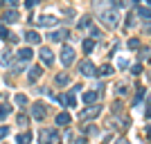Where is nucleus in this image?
I'll use <instances>...</instances> for the list:
<instances>
[{
	"instance_id": "20e7f679",
	"label": "nucleus",
	"mask_w": 151,
	"mask_h": 144,
	"mask_svg": "<svg viewBox=\"0 0 151 144\" xmlns=\"http://www.w3.org/2000/svg\"><path fill=\"white\" fill-rule=\"evenodd\" d=\"M99 113H101V108H99V106H95V104H90L86 110H81V113H79V122H86V119H95V117H99Z\"/></svg>"
},
{
	"instance_id": "9b49d317",
	"label": "nucleus",
	"mask_w": 151,
	"mask_h": 144,
	"mask_svg": "<svg viewBox=\"0 0 151 144\" xmlns=\"http://www.w3.org/2000/svg\"><path fill=\"white\" fill-rule=\"evenodd\" d=\"M57 23H59V20L54 18V16H41V18H38V25H41V27H54Z\"/></svg>"
},
{
	"instance_id": "412c9836",
	"label": "nucleus",
	"mask_w": 151,
	"mask_h": 144,
	"mask_svg": "<svg viewBox=\"0 0 151 144\" xmlns=\"http://www.w3.org/2000/svg\"><path fill=\"white\" fill-rule=\"evenodd\" d=\"M90 25H93V18H90V16H83V18L77 23V27H79V29H88Z\"/></svg>"
},
{
	"instance_id": "393cba45",
	"label": "nucleus",
	"mask_w": 151,
	"mask_h": 144,
	"mask_svg": "<svg viewBox=\"0 0 151 144\" xmlns=\"http://www.w3.org/2000/svg\"><path fill=\"white\" fill-rule=\"evenodd\" d=\"M14 101H16L18 106H27V97H25L23 92H20V95H16V97H14Z\"/></svg>"
},
{
	"instance_id": "c85d7f7f",
	"label": "nucleus",
	"mask_w": 151,
	"mask_h": 144,
	"mask_svg": "<svg viewBox=\"0 0 151 144\" xmlns=\"http://www.w3.org/2000/svg\"><path fill=\"white\" fill-rule=\"evenodd\" d=\"M129 47H131V50H138V47H140V41H138V38H131V41H129Z\"/></svg>"
},
{
	"instance_id": "6ab92c4d",
	"label": "nucleus",
	"mask_w": 151,
	"mask_h": 144,
	"mask_svg": "<svg viewBox=\"0 0 151 144\" xmlns=\"http://www.w3.org/2000/svg\"><path fill=\"white\" fill-rule=\"evenodd\" d=\"M81 47H83L86 54H90V52L95 50V41H93V38H83V41H81Z\"/></svg>"
},
{
	"instance_id": "1a4fd4ad",
	"label": "nucleus",
	"mask_w": 151,
	"mask_h": 144,
	"mask_svg": "<svg viewBox=\"0 0 151 144\" xmlns=\"http://www.w3.org/2000/svg\"><path fill=\"white\" fill-rule=\"evenodd\" d=\"M16 57H18V61L29 63V61H32V57H34V52H32V47H20V50L16 52Z\"/></svg>"
},
{
	"instance_id": "4c0bfd02",
	"label": "nucleus",
	"mask_w": 151,
	"mask_h": 144,
	"mask_svg": "<svg viewBox=\"0 0 151 144\" xmlns=\"http://www.w3.org/2000/svg\"><path fill=\"white\" fill-rule=\"evenodd\" d=\"M115 144H129V140H124V138H120V140H115Z\"/></svg>"
},
{
	"instance_id": "a878e982",
	"label": "nucleus",
	"mask_w": 151,
	"mask_h": 144,
	"mask_svg": "<svg viewBox=\"0 0 151 144\" xmlns=\"http://www.w3.org/2000/svg\"><path fill=\"white\" fill-rule=\"evenodd\" d=\"M9 113H12V106H0V119H7Z\"/></svg>"
},
{
	"instance_id": "c9c22d12",
	"label": "nucleus",
	"mask_w": 151,
	"mask_h": 144,
	"mask_svg": "<svg viewBox=\"0 0 151 144\" xmlns=\"http://www.w3.org/2000/svg\"><path fill=\"white\" fill-rule=\"evenodd\" d=\"M145 117H147V119H151V101H149V104H147V110H145Z\"/></svg>"
},
{
	"instance_id": "b1692460",
	"label": "nucleus",
	"mask_w": 151,
	"mask_h": 144,
	"mask_svg": "<svg viewBox=\"0 0 151 144\" xmlns=\"http://www.w3.org/2000/svg\"><path fill=\"white\" fill-rule=\"evenodd\" d=\"M54 81H57V86H68V83H70V77L68 75H57Z\"/></svg>"
},
{
	"instance_id": "f8f14e48",
	"label": "nucleus",
	"mask_w": 151,
	"mask_h": 144,
	"mask_svg": "<svg viewBox=\"0 0 151 144\" xmlns=\"http://www.w3.org/2000/svg\"><path fill=\"white\" fill-rule=\"evenodd\" d=\"M25 41H27L29 45H38V43H41V36H38V32L29 29V32L25 34Z\"/></svg>"
},
{
	"instance_id": "423d86ee",
	"label": "nucleus",
	"mask_w": 151,
	"mask_h": 144,
	"mask_svg": "<svg viewBox=\"0 0 151 144\" xmlns=\"http://www.w3.org/2000/svg\"><path fill=\"white\" fill-rule=\"evenodd\" d=\"M79 75H83V77H95L97 75V68H95V63L93 61H81L79 63Z\"/></svg>"
},
{
	"instance_id": "ddd939ff",
	"label": "nucleus",
	"mask_w": 151,
	"mask_h": 144,
	"mask_svg": "<svg viewBox=\"0 0 151 144\" xmlns=\"http://www.w3.org/2000/svg\"><path fill=\"white\" fill-rule=\"evenodd\" d=\"M2 20H5V23H16V20H18V11H16V9H7V11L2 14Z\"/></svg>"
},
{
	"instance_id": "2f4dec72",
	"label": "nucleus",
	"mask_w": 151,
	"mask_h": 144,
	"mask_svg": "<svg viewBox=\"0 0 151 144\" xmlns=\"http://www.w3.org/2000/svg\"><path fill=\"white\" fill-rule=\"evenodd\" d=\"M7 133H9V126H0V140L7 138Z\"/></svg>"
},
{
	"instance_id": "2eb2a0df",
	"label": "nucleus",
	"mask_w": 151,
	"mask_h": 144,
	"mask_svg": "<svg viewBox=\"0 0 151 144\" xmlns=\"http://www.w3.org/2000/svg\"><path fill=\"white\" fill-rule=\"evenodd\" d=\"M47 38H50V41H61V38H70V32H68V29H59V32H52Z\"/></svg>"
},
{
	"instance_id": "5701e85b",
	"label": "nucleus",
	"mask_w": 151,
	"mask_h": 144,
	"mask_svg": "<svg viewBox=\"0 0 151 144\" xmlns=\"http://www.w3.org/2000/svg\"><path fill=\"white\" fill-rule=\"evenodd\" d=\"M29 140H32V133L27 131V133H20L18 138H16V142L18 144H29Z\"/></svg>"
},
{
	"instance_id": "f704fd0d",
	"label": "nucleus",
	"mask_w": 151,
	"mask_h": 144,
	"mask_svg": "<svg viewBox=\"0 0 151 144\" xmlns=\"http://www.w3.org/2000/svg\"><path fill=\"white\" fill-rule=\"evenodd\" d=\"M117 68H122V70H124V68H129V61H124V59H120V61H117Z\"/></svg>"
},
{
	"instance_id": "58836bf2",
	"label": "nucleus",
	"mask_w": 151,
	"mask_h": 144,
	"mask_svg": "<svg viewBox=\"0 0 151 144\" xmlns=\"http://www.w3.org/2000/svg\"><path fill=\"white\" fill-rule=\"evenodd\" d=\"M75 144H86V138H77V140H75Z\"/></svg>"
},
{
	"instance_id": "7c9ffc66",
	"label": "nucleus",
	"mask_w": 151,
	"mask_h": 144,
	"mask_svg": "<svg viewBox=\"0 0 151 144\" xmlns=\"http://www.w3.org/2000/svg\"><path fill=\"white\" fill-rule=\"evenodd\" d=\"M140 72H142V65H140V63H138V65H133V68H131V75H133V77H138Z\"/></svg>"
},
{
	"instance_id": "cd10ccee",
	"label": "nucleus",
	"mask_w": 151,
	"mask_h": 144,
	"mask_svg": "<svg viewBox=\"0 0 151 144\" xmlns=\"http://www.w3.org/2000/svg\"><path fill=\"white\" fill-rule=\"evenodd\" d=\"M88 29H90V36H93V38H95V41H97V38H99V36H101V34H99V29H97V27H95V25H90V27H88Z\"/></svg>"
},
{
	"instance_id": "39448f33",
	"label": "nucleus",
	"mask_w": 151,
	"mask_h": 144,
	"mask_svg": "<svg viewBox=\"0 0 151 144\" xmlns=\"http://www.w3.org/2000/svg\"><path fill=\"white\" fill-rule=\"evenodd\" d=\"M45 115H47V106H45V104H41V101H36V104L32 106V117L36 119V122H43Z\"/></svg>"
},
{
	"instance_id": "bb28decb",
	"label": "nucleus",
	"mask_w": 151,
	"mask_h": 144,
	"mask_svg": "<svg viewBox=\"0 0 151 144\" xmlns=\"http://www.w3.org/2000/svg\"><path fill=\"white\" fill-rule=\"evenodd\" d=\"M27 124H29V117H27L25 113H20L18 115V126H27Z\"/></svg>"
},
{
	"instance_id": "f03ea898",
	"label": "nucleus",
	"mask_w": 151,
	"mask_h": 144,
	"mask_svg": "<svg viewBox=\"0 0 151 144\" xmlns=\"http://www.w3.org/2000/svg\"><path fill=\"white\" fill-rule=\"evenodd\" d=\"M38 144H61V135L57 128H41L38 131Z\"/></svg>"
},
{
	"instance_id": "7ed1b4c3",
	"label": "nucleus",
	"mask_w": 151,
	"mask_h": 144,
	"mask_svg": "<svg viewBox=\"0 0 151 144\" xmlns=\"http://www.w3.org/2000/svg\"><path fill=\"white\" fill-rule=\"evenodd\" d=\"M59 59H61L63 68H70V65L75 63V50H72L70 45H63V47H61V54H59Z\"/></svg>"
},
{
	"instance_id": "ea45409f",
	"label": "nucleus",
	"mask_w": 151,
	"mask_h": 144,
	"mask_svg": "<svg viewBox=\"0 0 151 144\" xmlns=\"http://www.w3.org/2000/svg\"><path fill=\"white\" fill-rule=\"evenodd\" d=\"M147 138L151 140V126H147Z\"/></svg>"
},
{
	"instance_id": "4be33fe9",
	"label": "nucleus",
	"mask_w": 151,
	"mask_h": 144,
	"mask_svg": "<svg viewBox=\"0 0 151 144\" xmlns=\"http://www.w3.org/2000/svg\"><path fill=\"white\" fill-rule=\"evenodd\" d=\"M97 75H99V77H111V75H113V65H108V63H106V65H101V68L97 70Z\"/></svg>"
},
{
	"instance_id": "79ce46f5",
	"label": "nucleus",
	"mask_w": 151,
	"mask_h": 144,
	"mask_svg": "<svg viewBox=\"0 0 151 144\" xmlns=\"http://www.w3.org/2000/svg\"><path fill=\"white\" fill-rule=\"evenodd\" d=\"M149 61H151V57H149Z\"/></svg>"
},
{
	"instance_id": "6e6552de",
	"label": "nucleus",
	"mask_w": 151,
	"mask_h": 144,
	"mask_svg": "<svg viewBox=\"0 0 151 144\" xmlns=\"http://www.w3.org/2000/svg\"><path fill=\"white\" fill-rule=\"evenodd\" d=\"M97 99H99V88L88 90V92H83V95H81V101H83V104H88V106H90V104H95Z\"/></svg>"
},
{
	"instance_id": "a211bd4d",
	"label": "nucleus",
	"mask_w": 151,
	"mask_h": 144,
	"mask_svg": "<svg viewBox=\"0 0 151 144\" xmlns=\"http://www.w3.org/2000/svg\"><path fill=\"white\" fill-rule=\"evenodd\" d=\"M70 122H72V117H70L68 113H59L57 115V126H68Z\"/></svg>"
},
{
	"instance_id": "4468645a",
	"label": "nucleus",
	"mask_w": 151,
	"mask_h": 144,
	"mask_svg": "<svg viewBox=\"0 0 151 144\" xmlns=\"http://www.w3.org/2000/svg\"><path fill=\"white\" fill-rule=\"evenodd\" d=\"M0 38H7V41H12V43H16V41H18V36H14L12 32L7 29V25H0Z\"/></svg>"
},
{
	"instance_id": "f257e3e1",
	"label": "nucleus",
	"mask_w": 151,
	"mask_h": 144,
	"mask_svg": "<svg viewBox=\"0 0 151 144\" xmlns=\"http://www.w3.org/2000/svg\"><path fill=\"white\" fill-rule=\"evenodd\" d=\"M97 14H99V20L108 29H115V27L120 25V9L115 7L113 0H95L93 2Z\"/></svg>"
},
{
	"instance_id": "0eeeda50",
	"label": "nucleus",
	"mask_w": 151,
	"mask_h": 144,
	"mask_svg": "<svg viewBox=\"0 0 151 144\" xmlns=\"http://www.w3.org/2000/svg\"><path fill=\"white\" fill-rule=\"evenodd\" d=\"M38 57H41V63H43V65H52V63H54V54H52L50 47H41Z\"/></svg>"
},
{
	"instance_id": "f3484780",
	"label": "nucleus",
	"mask_w": 151,
	"mask_h": 144,
	"mask_svg": "<svg viewBox=\"0 0 151 144\" xmlns=\"http://www.w3.org/2000/svg\"><path fill=\"white\" fill-rule=\"evenodd\" d=\"M135 14L145 20H151V7H135Z\"/></svg>"
},
{
	"instance_id": "9d476101",
	"label": "nucleus",
	"mask_w": 151,
	"mask_h": 144,
	"mask_svg": "<svg viewBox=\"0 0 151 144\" xmlns=\"http://www.w3.org/2000/svg\"><path fill=\"white\" fill-rule=\"evenodd\" d=\"M41 75H43V68H41V65H34V68L29 70V77H27V81H29V83L38 81V79H41Z\"/></svg>"
},
{
	"instance_id": "473e14b6",
	"label": "nucleus",
	"mask_w": 151,
	"mask_h": 144,
	"mask_svg": "<svg viewBox=\"0 0 151 144\" xmlns=\"http://www.w3.org/2000/svg\"><path fill=\"white\" fill-rule=\"evenodd\" d=\"M38 5V0H25V7L27 9H32V7H36Z\"/></svg>"
},
{
	"instance_id": "e433bc0d",
	"label": "nucleus",
	"mask_w": 151,
	"mask_h": 144,
	"mask_svg": "<svg viewBox=\"0 0 151 144\" xmlns=\"http://www.w3.org/2000/svg\"><path fill=\"white\" fill-rule=\"evenodd\" d=\"M117 92H120V95H126V92H129V88H126V86H124V83H122V86H120V88H117Z\"/></svg>"
},
{
	"instance_id": "a19ab883",
	"label": "nucleus",
	"mask_w": 151,
	"mask_h": 144,
	"mask_svg": "<svg viewBox=\"0 0 151 144\" xmlns=\"http://www.w3.org/2000/svg\"><path fill=\"white\" fill-rule=\"evenodd\" d=\"M135 2H140V0H135Z\"/></svg>"
},
{
	"instance_id": "aec40b11",
	"label": "nucleus",
	"mask_w": 151,
	"mask_h": 144,
	"mask_svg": "<svg viewBox=\"0 0 151 144\" xmlns=\"http://www.w3.org/2000/svg\"><path fill=\"white\" fill-rule=\"evenodd\" d=\"M145 92H147L145 88H138V92H135V97H133V108H135V106H140V101L145 99Z\"/></svg>"
},
{
	"instance_id": "72a5a7b5",
	"label": "nucleus",
	"mask_w": 151,
	"mask_h": 144,
	"mask_svg": "<svg viewBox=\"0 0 151 144\" xmlns=\"http://www.w3.org/2000/svg\"><path fill=\"white\" fill-rule=\"evenodd\" d=\"M2 2H5L7 7H12V9H14L16 5H18V0H2Z\"/></svg>"
},
{
	"instance_id": "c756f323",
	"label": "nucleus",
	"mask_w": 151,
	"mask_h": 144,
	"mask_svg": "<svg viewBox=\"0 0 151 144\" xmlns=\"http://www.w3.org/2000/svg\"><path fill=\"white\" fill-rule=\"evenodd\" d=\"M124 27H126V29H131V27H133V14H129V16H126V23H124Z\"/></svg>"
},
{
	"instance_id": "dca6fc26",
	"label": "nucleus",
	"mask_w": 151,
	"mask_h": 144,
	"mask_svg": "<svg viewBox=\"0 0 151 144\" xmlns=\"http://www.w3.org/2000/svg\"><path fill=\"white\" fill-rule=\"evenodd\" d=\"M14 61V52L9 50V47H7L5 52H2V59H0V63H2V65H5V68H9V63Z\"/></svg>"
}]
</instances>
